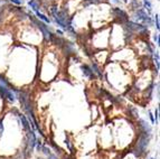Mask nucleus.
I'll list each match as a JSON object with an SVG mask.
<instances>
[{
  "label": "nucleus",
  "mask_w": 160,
  "mask_h": 159,
  "mask_svg": "<svg viewBox=\"0 0 160 159\" xmlns=\"http://www.w3.org/2000/svg\"><path fill=\"white\" fill-rule=\"evenodd\" d=\"M150 159H156V158H150Z\"/></svg>",
  "instance_id": "28"
},
{
  "label": "nucleus",
  "mask_w": 160,
  "mask_h": 159,
  "mask_svg": "<svg viewBox=\"0 0 160 159\" xmlns=\"http://www.w3.org/2000/svg\"><path fill=\"white\" fill-rule=\"evenodd\" d=\"M149 117H150V119H151V122H152V123H155V117H153V114H152L150 111H149Z\"/></svg>",
  "instance_id": "23"
},
{
  "label": "nucleus",
  "mask_w": 160,
  "mask_h": 159,
  "mask_svg": "<svg viewBox=\"0 0 160 159\" xmlns=\"http://www.w3.org/2000/svg\"><path fill=\"white\" fill-rule=\"evenodd\" d=\"M112 1H114V3H119L120 0H112Z\"/></svg>",
  "instance_id": "25"
},
{
  "label": "nucleus",
  "mask_w": 160,
  "mask_h": 159,
  "mask_svg": "<svg viewBox=\"0 0 160 159\" xmlns=\"http://www.w3.org/2000/svg\"><path fill=\"white\" fill-rule=\"evenodd\" d=\"M155 115H156V118H155V123H158V118H159V109H156V111H155Z\"/></svg>",
  "instance_id": "18"
},
{
  "label": "nucleus",
  "mask_w": 160,
  "mask_h": 159,
  "mask_svg": "<svg viewBox=\"0 0 160 159\" xmlns=\"http://www.w3.org/2000/svg\"><path fill=\"white\" fill-rule=\"evenodd\" d=\"M136 18L138 19V20L144 23V24L149 25V26L152 24L151 18H150L149 15H148V13L144 11V9H137V11H136Z\"/></svg>",
  "instance_id": "4"
},
{
  "label": "nucleus",
  "mask_w": 160,
  "mask_h": 159,
  "mask_svg": "<svg viewBox=\"0 0 160 159\" xmlns=\"http://www.w3.org/2000/svg\"><path fill=\"white\" fill-rule=\"evenodd\" d=\"M65 143H66L67 148L69 149V150H72V146H71V143H69V139H68V136L66 135V138H65Z\"/></svg>",
  "instance_id": "17"
},
{
  "label": "nucleus",
  "mask_w": 160,
  "mask_h": 159,
  "mask_svg": "<svg viewBox=\"0 0 160 159\" xmlns=\"http://www.w3.org/2000/svg\"><path fill=\"white\" fill-rule=\"evenodd\" d=\"M153 40L156 42V44H157V45H159V35L156 34L155 36H153Z\"/></svg>",
  "instance_id": "19"
},
{
  "label": "nucleus",
  "mask_w": 160,
  "mask_h": 159,
  "mask_svg": "<svg viewBox=\"0 0 160 159\" xmlns=\"http://www.w3.org/2000/svg\"><path fill=\"white\" fill-rule=\"evenodd\" d=\"M10 1L12 3H15V5H22V0H10Z\"/></svg>",
  "instance_id": "20"
},
{
  "label": "nucleus",
  "mask_w": 160,
  "mask_h": 159,
  "mask_svg": "<svg viewBox=\"0 0 160 159\" xmlns=\"http://www.w3.org/2000/svg\"><path fill=\"white\" fill-rule=\"evenodd\" d=\"M42 151H43V152H44L45 155H47V156H48L49 154H52L51 149L48 148V147H46V146H43V147H42Z\"/></svg>",
  "instance_id": "16"
},
{
  "label": "nucleus",
  "mask_w": 160,
  "mask_h": 159,
  "mask_svg": "<svg viewBox=\"0 0 160 159\" xmlns=\"http://www.w3.org/2000/svg\"><path fill=\"white\" fill-rule=\"evenodd\" d=\"M3 132V125H2V120H0V136L2 135Z\"/></svg>",
  "instance_id": "21"
},
{
  "label": "nucleus",
  "mask_w": 160,
  "mask_h": 159,
  "mask_svg": "<svg viewBox=\"0 0 160 159\" xmlns=\"http://www.w3.org/2000/svg\"><path fill=\"white\" fill-rule=\"evenodd\" d=\"M0 95L2 96L3 99H8L12 103L16 101V95L12 93V90L10 91L7 86H5L2 84H0Z\"/></svg>",
  "instance_id": "3"
},
{
  "label": "nucleus",
  "mask_w": 160,
  "mask_h": 159,
  "mask_svg": "<svg viewBox=\"0 0 160 159\" xmlns=\"http://www.w3.org/2000/svg\"><path fill=\"white\" fill-rule=\"evenodd\" d=\"M19 115V119L22 120V127H24V129L26 130V131H29L30 129V126H29V122H28V120L26 119V117H25L24 114H18Z\"/></svg>",
  "instance_id": "8"
},
{
  "label": "nucleus",
  "mask_w": 160,
  "mask_h": 159,
  "mask_svg": "<svg viewBox=\"0 0 160 159\" xmlns=\"http://www.w3.org/2000/svg\"><path fill=\"white\" fill-rule=\"evenodd\" d=\"M81 69H82L83 75H84L85 77H88V79L94 80L96 77V75L94 74V72L92 71V69L88 66V64H83V65H81Z\"/></svg>",
  "instance_id": "6"
},
{
  "label": "nucleus",
  "mask_w": 160,
  "mask_h": 159,
  "mask_svg": "<svg viewBox=\"0 0 160 159\" xmlns=\"http://www.w3.org/2000/svg\"><path fill=\"white\" fill-rule=\"evenodd\" d=\"M155 55V64L157 65V72L159 71V67H160V64H159V52H155L153 53Z\"/></svg>",
  "instance_id": "13"
},
{
  "label": "nucleus",
  "mask_w": 160,
  "mask_h": 159,
  "mask_svg": "<svg viewBox=\"0 0 160 159\" xmlns=\"http://www.w3.org/2000/svg\"><path fill=\"white\" fill-rule=\"evenodd\" d=\"M143 8L148 11V15L151 13L152 6H151V3H150V0H143Z\"/></svg>",
  "instance_id": "10"
},
{
  "label": "nucleus",
  "mask_w": 160,
  "mask_h": 159,
  "mask_svg": "<svg viewBox=\"0 0 160 159\" xmlns=\"http://www.w3.org/2000/svg\"><path fill=\"white\" fill-rule=\"evenodd\" d=\"M138 126H139V129H140V132H146V133L152 132L151 127H150V126L148 125V122H146L143 119L138 120Z\"/></svg>",
  "instance_id": "7"
},
{
  "label": "nucleus",
  "mask_w": 160,
  "mask_h": 159,
  "mask_svg": "<svg viewBox=\"0 0 160 159\" xmlns=\"http://www.w3.org/2000/svg\"><path fill=\"white\" fill-rule=\"evenodd\" d=\"M123 3H128V0H122Z\"/></svg>",
  "instance_id": "26"
},
{
  "label": "nucleus",
  "mask_w": 160,
  "mask_h": 159,
  "mask_svg": "<svg viewBox=\"0 0 160 159\" xmlns=\"http://www.w3.org/2000/svg\"><path fill=\"white\" fill-rule=\"evenodd\" d=\"M113 16L118 19V20L122 23V24H126L127 21H129V17H128V13H126L124 10L120 8H114L113 9Z\"/></svg>",
  "instance_id": "5"
},
{
  "label": "nucleus",
  "mask_w": 160,
  "mask_h": 159,
  "mask_svg": "<svg viewBox=\"0 0 160 159\" xmlns=\"http://www.w3.org/2000/svg\"><path fill=\"white\" fill-rule=\"evenodd\" d=\"M150 139H151V133L140 132L138 141H137L136 149H134V151H132V152H133L137 157H141L142 155L146 152L148 146H149Z\"/></svg>",
  "instance_id": "1"
},
{
  "label": "nucleus",
  "mask_w": 160,
  "mask_h": 159,
  "mask_svg": "<svg viewBox=\"0 0 160 159\" xmlns=\"http://www.w3.org/2000/svg\"><path fill=\"white\" fill-rule=\"evenodd\" d=\"M85 1H88V3H100V0H85Z\"/></svg>",
  "instance_id": "24"
},
{
  "label": "nucleus",
  "mask_w": 160,
  "mask_h": 159,
  "mask_svg": "<svg viewBox=\"0 0 160 159\" xmlns=\"http://www.w3.org/2000/svg\"><path fill=\"white\" fill-rule=\"evenodd\" d=\"M34 11H35V13H36V16H37L39 19H42V20L45 21V23H47V24H49V23H51V20H49V19H48L45 15H43L42 13H39V10H34Z\"/></svg>",
  "instance_id": "12"
},
{
  "label": "nucleus",
  "mask_w": 160,
  "mask_h": 159,
  "mask_svg": "<svg viewBox=\"0 0 160 159\" xmlns=\"http://www.w3.org/2000/svg\"><path fill=\"white\" fill-rule=\"evenodd\" d=\"M129 113H130L131 117H133V118H139V112L138 110L134 108V106L132 105H129Z\"/></svg>",
  "instance_id": "11"
},
{
  "label": "nucleus",
  "mask_w": 160,
  "mask_h": 159,
  "mask_svg": "<svg viewBox=\"0 0 160 159\" xmlns=\"http://www.w3.org/2000/svg\"><path fill=\"white\" fill-rule=\"evenodd\" d=\"M29 18L32 19V23H34V24L36 25V26H37L38 28H39L40 32L43 33V35H44V37H45V39H46V40H48V42H51L52 36H53V35H54L53 33H52L51 30L48 29L47 27H46L45 25L43 24V23H40V21H38L37 19L34 18V17H32V16H29Z\"/></svg>",
  "instance_id": "2"
},
{
  "label": "nucleus",
  "mask_w": 160,
  "mask_h": 159,
  "mask_svg": "<svg viewBox=\"0 0 160 159\" xmlns=\"http://www.w3.org/2000/svg\"><path fill=\"white\" fill-rule=\"evenodd\" d=\"M48 159H58V158H57L56 155H54V154H49V155H48Z\"/></svg>",
  "instance_id": "22"
},
{
  "label": "nucleus",
  "mask_w": 160,
  "mask_h": 159,
  "mask_svg": "<svg viewBox=\"0 0 160 159\" xmlns=\"http://www.w3.org/2000/svg\"><path fill=\"white\" fill-rule=\"evenodd\" d=\"M91 69H92V71L94 72V74H95V75H98V76H99V77H101V79H102V76H103V74H102V72L100 71L99 66H98V65H96L95 63H93V64H92Z\"/></svg>",
  "instance_id": "9"
},
{
  "label": "nucleus",
  "mask_w": 160,
  "mask_h": 159,
  "mask_svg": "<svg viewBox=\"0 0 160 159\" xmlns=\"http://www.w3.org/2000/svg\"><path fill=\"white\" fill-rule=\"evenodd\" d=\"M65 159H73V158H69V157H66V158H65Z\"/></svg>",
  "instance_id": "27"
},
{
  "label": "nucleus",
  "mask_w": 160,
  "mask_h": 159,
  "mask_svg": "<svg viewBox=\"0 0 160 159\" xmlns=\"http://www.w3.org/2000/svg\"><path fill=\"white\" fill-rule=\"evenodd\" d=\"M35 147L37 148V150H42V147H43V143H42V140L37 139V140H36V143H35Z\"/></svg>",
  "instance_id": "15"
},
{
  "label": "nucleus",
  "mask_w": 160,
  "mask_h": 159,
  "mask_svg": "<svg viewBox=\"0 0 160 159\" xmlns=\"http://www.w3.org/2000/svg\"><path fill=\"white\" fill-rule=\"evenodd\" d=\"M155 23H156V29L157 30H159V28H160V21H159V15H156V17H155Z\"/></svg>",
  "instance_id": "14"
},
{
  "label": "nucleus",
  "mask_w": 160,
  "mask_h": 159,
  "mask_svg": "<svg viewBox=\"0 0 160 159\" xmlns=\"http://www.w3.org/2000/svg\"><path fill=\"white\" fill-rule=\"evenodd\" d=\"M39 159H43V158H39Z\"/></svg>",
  "instance_id": "29"
}]
</instances>
